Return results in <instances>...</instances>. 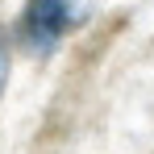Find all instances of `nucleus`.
<instances>
[{
	"instance_id": "nucleus-1",
	"label": "nucleus",
	"mask_w": 154,
	"mask_h": 154,
	"mask_svg": "<svg viewBox=\"0 0 154 154\" xmlns=\"http://www.w3.org/2000/svg\"><path fill=\"white\" fill-rule=\"evenodd\" d=\"M71 25V13H67V0H29L21 33H25V46L38 54H50L63 38V29Z\"/></svg>"
},
{
	"instance_id": "nucleus-2",
	"label": "nucleus",
	"mask_w": 154,
	"mask_h": 154,
	"mask_svg": "<svg viewBox=\"0 0 154 154\" xmlns=\"http://www.w3.org/2000/svg\"><path fill=\"white\" fill-rule=\"evenodd\" d=\"M4 79H8V42L0 33V92H4Z\"/></svg>"
}]
</instances>
